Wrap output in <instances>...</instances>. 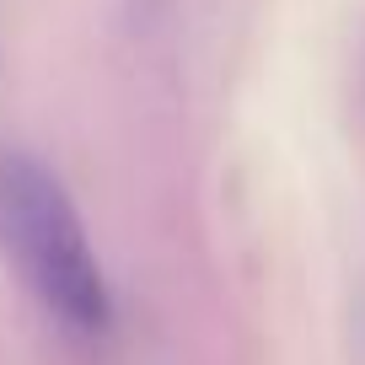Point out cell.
Listing matches in <instances>:
<instances>
[{
    "instance_id": "cell-1",
    "label": "cell",
    "mask_w": 365,
    "mask_h": 365,
    "mask_svg": "<svg viewBox=\"0 0 365 365\" xmlns=\"http://www.w3.org/2000/svg\"><path fill=\"white\" fill-rule=\"evenodd\" d=\"M0 252L27 296L76 339H108L113 290L97 263L76 199L27 150H0Z\"/></svg>"
}]
</instances>
